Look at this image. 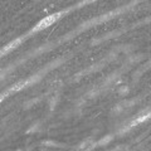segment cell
I'll list each match as a JSON object with an SVG mask.
<instances>
[{
  "label": "cell",
  "mask_w": 151,
  "mask_h": 151,
  "mask_svg": "<svg viewBox=\"0 0 151 151\" xmlns=\"http://www.w3.org/2000/svg\"><path fill=\"white\" fill-rule=\"evenodd\" d=\"M60 17H62V13H54V14H52V15H48V17L43 18V19H42V20L34 27V28H33L32 33H37V32H40V30L45 29V28H48L49 25L54 24V23L58 20Z\"/></svg>",
  "instance_id": "6da1fadb"
},
{
  "label": "cell",
  "mask_w": 151,
  "mask_h": 151,
  "mask_svg": "<svg viewBox=\"0 0 151 151\" xmlns=\"http://www.w3.org/2000/svg\"><path fill=\"white\" fill-rule=\"evenodd\" d=\"M22 42H23V39H22V38H18V39L13 40L12 43H9L8 45H5V47H4V48H3L1 50H0V57H1V55H4V54H6V53H9V52H10V50H13V49H15L17 47H18L19 44L22 43Z\"/></svg>",
  "instance_id": "7a4b0ae2"
},
{
  "label": "cell",
  "mask_w": 151,
  "mask_h": 151,
  "mask_svg": "<svg viewBox=\"0 0 151 151\" xmlns=\"http://www.w3.org/2000/svg\"><path fill=\"white\" fill-rule=\"evenodd\" d=\"M32 83V79H27V81H23V82H19L17 84H14V86L9 89V92H17V91H20V89H23L25 86H28V84Z\"/></svg>",
  "instance_id": "3957f363"
},
{
  "label": "cell",
  "mask_w": 151,
  "mask_h": 151,
  "mask_svg": "<svg viewBox=\"0 0 151 151\" xmlns=\"http://www.w3.org/2000/svg\"><path fill=\"white\" fill-rule=\"evenodd\" d=\"M93 1H96V0H84L83 4H87V3H93Z\"/></svg>",
  "instance_id": "277c9868"
},
{
  "label": "cell",
  "mask_w": 151,
  "mask_h": 151,
  "mask_svg": "<svg viewBox=\"0 0 151 151\" xmlns=\"http://www.w3.org/2000/svg\"><path fill=\"white\" fill-rule=\"evenodd\" d=\"M4 97H5V96H4V94H0V102H1V101L4 100Z\"/></svg>",
  "instance_id": "5b68a950"
}]
</instances>
